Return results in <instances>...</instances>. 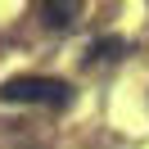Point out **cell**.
Returning a JSON list of instances; mask_svg holds the SVG:
<instances>
[{
	"mask_svg": "<svg viewBox=\"0 0 149 149\" xmlns=\"http://www.w3.org/2000/svg\"><path fill=\"white\" fill-rule=\"evenodd\" d=\"M0 100L5 104H54V109H63L72 100V91L59 77H9V81H0Z\"/></svg>",
	"mask_w": 149,
	"mask_h": 149,
	"instance_id": "6da1fadb",
	"label": "cell"
},
{
	"mask_svg": "<svg viewBox=\"0 0 149 149\" xmlns=\"http://www.w3.org/2000/svg\"><path fill=\"white\" fill-rule=\"evenodd\" d=\"M41 18H45L50 27H68V23L77 18V5H41Z\"/></svg>",
	"mask_w": 149,
	"mask_h": 149,
	"instance_id": "7a4b0ae2",
	"label": "cell"
},
{
	"mask_svg": "<svg viewBox=\"0 0 149 149\" xmlns=\"http://www.w3.org/2000/svg\"><path fill=\"white\" fill-rule=\"evenodd\" d=\"M122 50H127L122 36H100V41L91 45V59H122Z\"/></svg>",
	"mask_w": 149,
	"mask_h": 149,
	"instance_id": "3957f363",
	"label": "cell"
}]
</instances>
